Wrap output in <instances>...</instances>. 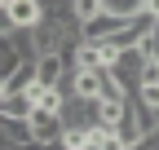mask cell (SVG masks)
Segmentation results:
<instances>
[{"mask_svg":"<svg viewBox=\"0 0 159 150\" xmlns=\"http://www.w3.org/2000/svg\"><path fill=\"white\" fill-rule=\"evenodd\" d=\"M142 66H146V58L137 53V44H128V49H119L115 58H111L106 71H111V80L124 88V93H133L137 84H142Z\"/></svg>","mask_w":159,"mask_h":150,"instance_id":"obj_1","label":"cell"},{"mask_svg":"<svg viewBox=\"0 0 159 150\" xmlns=\"http://www.w3.org/2000/svg\"><path fill=\"white\" fill-rule=\"evenodd\" d=\"M62 128H80V133H89V128L97 124V110H93V102H84V97H75V93H66L62 97Z\"/></svg>","mask_w":159,"mask_h":150,"instance_id":"obj_2","label":"cell"},{"mask_svg":"<svg viewBox=\"0 0 159 150\" xmlns=\"http://www.w3.org/2000/svg\"><path fill=\"white\" fill-rule=\"evenodd\" d=\"M5 13H9L13 31H31L44 18V0H5Z\"/></svg>","mask_w":159,"mask_h":150,"instance_id":"obj_3","label":"cell"},{"mask_svg":"<svg viewBox=\"0 0 159 150\" xmlns=\"http://www.w3.org/2000/svg\"><path fill=\"white\" fill-rule=\"evenodd\" d=\"M102 84H106V66L102 71H71L66 93H75V97H84V102H97L102 97Z\"/></svg>","mask_w":159,"mask_h":150,"instance_id":"obj_4","label":"cell"},{"mask_svg":"<svg viewBox=\"0 0 159 150\" xmlns=\"http://www.w3.org/2000/svg\"><path fill=\"white\" fill-rule=\"evenodd\" d=\"M27 124H31V141H57L62 137V115H53V110H31Z\"/></svg>","mask_w":159,"mask_h":150,"instance_id":"obj_5","label":"cell"},{"mask_svg":"<svg viewBox=\"0 0 159 150\" xmlns=\"http://www.w3.org/2000/svg\"><path fill=\"white\" fill-rule=\"evenodd\" d=\"M115 27H119V18H111V13L102 9V13H93L89 22H80V40L102 44V40H111V35H115Z\"/></svg>","mask_w":159,"mask_h":150,"instance_id":"obj_6","label":"cell"},{"mask_svg":"<svg viewBox=\"0 0 159 150\" xmlns=\"http://www.w3.org/2000/svg\"><path fill=\"white\" fill-rule=\"evenodd\" d=\"M22 62H27V58L18 53L13 35H0V93H5V80H9V75H13L18 66H22Z\"/></svg>","mask_w":159,"mask_h":150,"instance_id":"obj_7","label":"cell"},{"mask_svg":"<svg viewBox=\"0 0 159 150\" xmlns=\"http://www.w3.org/2000/svg\"><path fill=\"white\" fill-rule=\"evenodd\" d=\"M102 9L111 18H142L146 13V0H102Z\"/></svg>","mask_w":159,"mask_h":150,"instance_id":"obj_8","label":"cell"},{"mask_svg":"<svg viewBox=\"0 0 159 150\" xmlns=\"http://www.w3.org/2000/svg\"><path fill=\"white\" fill-rule=\"evenodd\" d=\"M31 84H35V62H22V66L5 80V93H27Z\"/></svg>","mask_w":159,"mask_h":150,"instance_id":"obj_9","label":"cell"},{"mask_svg":"<svg viewBox=\"0 0 159 150\" xmlns=\"http://www.w3.org/2000/svg\"><path fill=\"white\" fill-rule=\"evenodd\" d=\"M137 53H142L146 62H159V27H155V22L142 31V40H137Z\"/></svg>","mask_w":159,"mask_h":150,"instance_id":"obj_10","label":"cell"},{"mask_svg":"<svg viewBox=\"0 0 159 150\" xmlns=\"http://www.w3.org/2000/svg\"><path fill=\"white\" fill-rule=\"evenodd\" d=\"M128 97H137V102H146L150 110H159V80H146V84H137Z\"/></svg>","mask_w":159,"mask_h":150,"instance_id":"obj_11","label":"cell"},{"mask_svg":"<svg viewBox=\"0 0 159 150\" xmlns=\"http://www.w3.org/2000/svg\"><path fill=\"white\" fill-rule=\"evenodd\" d=\"M71 13L80 18V22H89L93 13H102V0H71Z\"/></svg>","mask_w":159,"mask_h":150,"instance_id":"obj_12","label":"cell"},{"mask_svg":"<svg viewBox=\"0 0 159 150\" xmlns=\"http://www.w3.org/2000/svg\"><path fill=\"white\" fill-rule=\"evenodd\" d=\"M13 31V22H9V13H5V5H0V35H9Z\"/></svg>","mask_w":159,"mask_h":150,"instance_id":"obj_13","label":"cell"},{"mask_svg":"<svg viewBox=\"0 0 159 150\" xmlns=\"http://www.w3.org/2000/svg\"><path fill=\"white\" fill-rule=\"evenodd\" d=\"M146 18H150V22H159V0H146Z\"/></svg>","mask_w":159,"mask_h":150,"instance_id":"obj_14","label":"cell"},{"mask_svg":"<svg viewBox=\"0 0 159 150\" xmlns=\"http://www.w3.org/2000/svg\"><path fill=\"white\" fill-rule=\"evenodd\" d=\"M80 150H102V141H97V137L89 133V137H84V146H80Z\"/></svg>","mask_w":159,"mask_h":150,"instance_id":"obj_15","label":"cell"},{"mask_svg":"<svg viewBox=\"0 0 159 150\" xmlns=\"http://www.w3.org/2000/svg\"><path fill=\"white\" fill-rule=\"evenodd\" d=\"M0 5H5V0H0Z\"/></svg>","mask_w":159,"mask_h":150,"instance_id":"obj_16","label":"cell"},{"mask_svg":"<svg viewBox=\"0 0 159 150\" xmlns=\"http://www.w3.org/2000/svg\"><path fill=\"white\" fill-rule=\"evenodd\" d=\"M155 27H159V22H155Z\"/></svg>","mask_w":159,"mask_h":150,"instance_id":"obj_17","label":"cell"}]
</instances>
